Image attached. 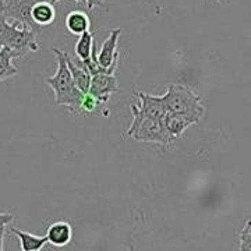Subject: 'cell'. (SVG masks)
<instances>
[{
    "label": "cell",
    "instance_id": "cell-1",
    "mask_svg": "<svg viewBox=\"0 0 251 251\" xmlns=\"http://www.w3.org/2000/svg\"><path fill=\"white\" fill-rule=\"evenodd\" d=\"M56 60H57V70L52 77H46L45 82L54 92V106H66L72 113H80V103L82 99L81 92L74 81H73L70 70L67 67L64 52L54 48L53 49Z\"/></svg>",
    "mask_w": 251,
    "mask_h": 251
},
{
    "label": "cell",
    "instance_id": "cell-2",
    "mask_svg": "<svg viewBox=\"0 0 251 251\" xmlns=\"http://www.w3.org/2000/svg\"><path fill=\"white\" fill-rule=\"evenodd\" d=\"M6 46L17 54V59L28 53L38 52L42 46L41 35L23 27L21 24H10L7 18L0 13V48Z\"/></svg>",
    "mask_w": 251,
    "mask_h": 251
},
{
    "label": "cell",
    "instance_id": "cell-3",
    "mask_svg": "<svg viewBox=\"0 0 251 251\" xmlns=\"http://www.w3.org/2000/svg\"><path fill=\"white\" fill-rule=\"evenodd\" d=\"M168 112L181 113L201 120L205 108L201 97L186 84H169L166 94L162 97Z\"/></svg>",
    "mask_w": 251,
    "mask_h": 251
},
{
    "label": "cell",
    "instance_id": "cell-4",
    "mask_svg": "<svg viewBox=\"0 0 251 251\" xmlns=\"http://www.w3.org/2000/svg\"><path fill=\"white\" fill-rule=\"evenodd\" d=\"M127 137H131L137 141L143 143H153L159 145H171L175 138L165 128L162 119L144 117L140 120H133L128 130L126 131Z\"/></svg>",
    "mask_w": 251,
    "mask_h": 251
},
{
    "label": "cell",
    "instance_id": "cell-5",
    "mask_svg": "<svg viewBox=\"0 0 251 251\" xmlns=\"http://www.w3.org/2000/svg\"><path fill=\"white\" fill-rule=\"evenodd\" d=\"M134 95L140 99V105H131L133 120H140L144 117L163 119L166 115V106L162 97L150 95L143 91H134Z\"/></svg>",
    "mask_w": 251,
    "mask_h": 251
},
{
    "label": "cell",
    "instance_id": "cell-6",
    "mask_svg": "<svg viewBox=\"0 0 251 251\" xmlns=\"http://www.w3.org/2000/svg\"><path fill=\"white\" fill-rule=\"evenodd\" d=\"M88 92L100 105H106L110 97L119 92L116 73L113 74H95L91 77Z\"/></svg>",
    "mask_w": 251,
    "mask_h": 251
},
{
    "label": "cell",
    "instance_id": "cell-7",
    "mask_svg": "<svg viewBox=\"0 0 251 251\" xmlns=\"http://www.w3.org/2000/svg\"><path fill=\"white\" fill-rule=\"evenodd\" d=\"M122 34L120 28H115L110 35L108 36V39L102 44L100 50L98 53V63L105 67V69H110V67H117L119 64V50H117V45H119V38Z\"/></svg>",
    "mask_w": 251,
    "mask_h": 251
},
{
    "label": "cell",
    "instance_id": "cell-8",
    "mask_svg": "<svg viewBox=\"0 0 251 251\" xmlns=\"http://www.w3.org/2000/svg\"><path fill=\"white\" fill-rule=\"evenodd\" d=\"M165 128L168 130V133L176 140L183 135V133L187 130L190 126L198 125L200 120L196 117L187 116V115H181V113H173V112H166V115L162 119Z\"/></svg>",
    "mask_w": 251,
    "mask_h": 251
},
{
    "label": "cell",
    "instance_id": "cell-9",
    "mask_svg": "<svg viewBox=\"0 0 251 251\" xmlns=\"http://www.w3.org/2000/svg\"><path fill=\"white\" fill-rule=\"evenodd\" d=\"M74 230L73 226L67 221H56L46 229L48 243L54 247H64L73 240Z\"/></svg>",
    "mask_w": 251,
    "mask_h": 251
},
{
    "label": "cell",
    "instance_id": "cell-10",
    "mask_svg": "<svg viewBox=\"0 0 251 251\" xmlns=\"http://www.w3.org/2000/svg\"><path fill=\"white\" fill-rule=\"evenodd\" d=\"M31 18L36 25L45 28L53 24L56 20V9L50 0H39L31 9Z\"/></svg>",
    "mask_w": 251,
    "mask_h": 251
},
{
    "label": "cell",
    "instance_id": "cell-11",
    "mask_svg": "<svg viewBox=\"0 0 251 251\" xmlns=\"http://www.w3.org/2000/svg\"><path fill=\"white\" fill-rule=\"evenodd\" d=\"M64 24H66L67 31L70 34H73V35H81L82 32L90 31L91 28V21L88 14L84 13V11H81V10L70 11L66 16Z\"/></svg>",
    "mask_w": 251,
    "mask_h": 251
},
{
    "label": "cell",
    "instance_id": "cell-12",
    "mask_svg": "<svg viewBox=\"0 0 251 251\" xmlns=\"http://www.w3.org/2000/svg\"><path fill=\"white\" fill-rule=\"evenodd\" d=\"M10 232L13 234H16L20 240V247L23 251H36L41 250L45 247V244L48 243L46 236H35L32 233H28L24 230H20L18 227H11Z\"/></svg>",
    "mask_w": 251,
    "mask_h": 251
},
{
    "label": "cell",
    "instance_id": "cell-13",
    "mask_svg": "<svg viewBox=\"0 0 251 251\" xmlns=\"http://www.w3.org/2000/svg\"><path fill=\"white\" fill-rule=\"evenodd\" d=\"M64 56H66L67 67H69V70H70V74H72L73 81H74L75 87H77L82 94L88 92L91 77H92V75H91L87 70H84L82 67H80L78 64H75V63L73 62V59L70 57V54L67 53V52H64Z\"/></svg>",
    "mask_w": 251,
    "mask_h": 251
},
{
    "label": "cell",
    "instance_id": "cell-14",
    "mask_svg": "<svg viewBox=\"0 0 251 251\" xmlns=\"http://www.w3.org/2000/svg\"><path fill=\"white\" fill-rule=\"evenodd\" d=\"M14 59H17V54L11 49L6 46L0 48V82L9 80L18 74V69L13 64Z\"/></svg>",
    "mask_w": 251,
    "mask_h": 251
},
{
    "label": "cell",
    "instance_id": "cell-15",
    "mask_svg": "<svg viewBox=\"0 0 251 251\" xmlns=\"http://www.w3.org/2000/svg\"><path fill=\"white\" fill-rule=\"evenodd\" d=\"M92 46H94V34L91 31H85L80 35V39L75 44V56L80 60H87L91 56L92 52Z\"/></svg>",
    "mask_w": 251,
    "mask_h": 251
},
{
    "label": "cell",
    "instance_id": "cell-16",
    "mask_svg": "<svg viewBox=\"0 0 251 251\" xmlns=\"http://www.w3.org/2000/svg\"><path fill=\"white\" fill-rule=\"evenodd\" d=\"M98 105H100L98 100L94 98L90 92H85V94L82 95V99H81L80 113L81 115L91 113V112H94V110L97 109V106H98Z\"/></svg>",
    "mask_w": 251,
    "mask_h": 251
},
{
    "label": "cell",
    "instance_id": "cell-17",
    "mask_svg": "<svg viewBox=\"0 0 251 251\" xmlns=\"http://www.w3.org/2000/svg\"><path fill=\"white\" fill-rule=\"evenodd\" d=\"M240 250L251 251V221L247 219L240 233Z\"/></svg>",
    "mask_w": 251,
    "mask_h": 251
},
{
    "label": "cell",
    "instance_id": "cell-18",
    "mask_svg": "<svg viewBox=\"0 0 251 251\" xmlns=\"http://www.w3.org/2000/svg\"><path fill=\"white\" fill-rule=\"evenodd\" d=\"M52 3H57V1H60V0H50ZM75 1H80V0H75ZM87 1V7L88 10H92L94 7H100V9H106V6H105V0H85Z\"/></svg>",
    "mask_w": 251,
    "mask_h": 251
},
{
    "label": "cell",
    "instance_id": "cell-19",
    "mask_svg": "<svg viewBox=\"0 0 251 251\" xmlns=\"http://www.w3.org/2000/svg\"><path fill=\"white\" fill-rule=\"evenodd\" d=\"M14 215L13 214H1L0 212V227H4V226H7V225H10L11 222H14Z\"/></svg>",
    "mask_w": 251,
    "mask_h": 251
},
{
    "label": "cell",
    "instance_id": "cell-20",
    "mask_svg": "<svg viewBox=\"0 0 251 251\" xmlns=\"http://www.w3.org/2000/svg\"><path fill=\"white\" fill-rule=\"evenodd\" d=\"M6 227H0V250H3V240H4V233H6Z\"/></svg>",
    "mask_w": 251,
    "mask_h": 251
},
{
    "label": "cell",
    "instance_id": "cell-21",
    "mask_svg": "<svg viewBox=\"0 0 251 251\" xmlns=\"http://www.w3.org/2000/svg\"><path fill=\"white\" fill-rule=\"evenodd\" d=\"M216 1H222V0H216Z\"/></svg>",
    "mask_w": 251,
    "mask_h": 251
}]
</instances>
